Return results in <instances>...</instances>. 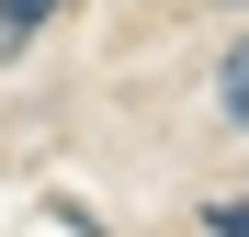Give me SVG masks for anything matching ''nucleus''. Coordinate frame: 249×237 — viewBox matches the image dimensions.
<instances>
[{
	"mask_svg": "<svg viewBox=\"0 0 249 237\" xmlns=\"http://www.w3.org/2000/svg\"><path fill=\"white\" fill-rule=\"evenodd\" d=\"M57 12H68V0H0V57H12L34 23H57Z\"/></svg>",
	"mask_w": 249,
	"mask_h": 237,
	"instance_id": "obj_2",
	"label": "nucleus"
},
{
	"mask_svg": "<svg viewBox=\"0 0 249 237\" xmlns=\"http://www.w3.org/2000/svg\"><path fill=\"white\" fill-rule=\"evenodd\" d=\"M215 102H227V125H249V34L227 46V68H215Z\"/></svg>",
	"mask_w": 249,
	"mask_h": 237,
	"instance_id": "obj_1",
	"label": "nucleus"
},
{
	"mask_svg": "<svg viewBox=\"0 0 249 237\" xmlns=\"http://www.w3.org/2000/svg\"><path fill=\"white\" fill-rule=\"evenodd\" d=\"M204 237H249V192H227V204H204Z\"/></svg>",
	"mask_w": 249,
	"mask_h": 237,
	"instance_id": "obj_3",
	"label": "nucleus"
}]
</instances>
